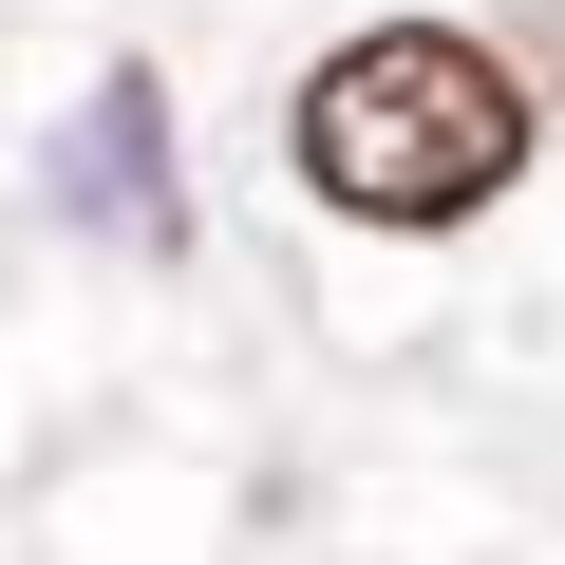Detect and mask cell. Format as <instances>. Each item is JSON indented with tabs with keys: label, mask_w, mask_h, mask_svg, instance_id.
Instances as JSON below:
<instances>
[{
	"label": "cell",
	"mask_w": 565,
	"mask_h": 565,
	"mask_svg": "<svg viewBox=\"0 0 565 565\" xmlns=\"http://www.w3.org/2000/svg\"><path fill=\"white\" fill-rule=\"evenodd\" d=\"M282 151H302L321 207L359 226H471L509 170H527V76L452 20H377L302 76V114H282Z\"/></svg>",
	"instance_id": "cell-1"
},
{
	"label": "cell",
	"mask_w": 565,
	"mask_h": 565,
	"mask_svg": "<svg viewBox=\"0 0 565 565\" xmlns=\"http://www.w3.org/2000/svg\"><path fill=\"white\" fill-rule=\"evenodd\" d=\"M57 189H76V226L170 245V226H189V207H170V95H151V76H95V114H76V151H57Z\"/></svg>",
	"instance_id": "cell-2"
}]
</instances>
